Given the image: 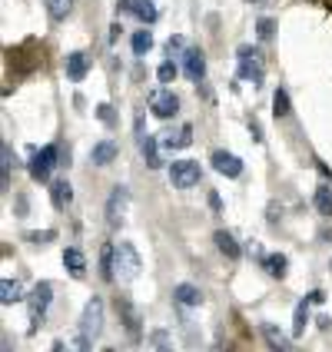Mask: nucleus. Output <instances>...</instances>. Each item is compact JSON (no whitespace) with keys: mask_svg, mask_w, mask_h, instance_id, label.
Returning <instances> with one entry per match:
<instances>
[{"mask_svg":"<svg viewBox=\"0 0 332 352\" xmlns=\"http://www.w3.org/2000/svg\"><path fill=\"white\" fill-rule=\"evenodd\" d=\"M113 276H120L123 283H137L140 253L133 250V243H117L113 246Z\"/></svg>","mask_w":332,"mask_h":352,"instance_id":"obj_1","label":"nucleus"},{"mask_svg":"<svg viewBox=\"0 0 332 352\" xmlns=\"http://www.w3.org/2000/svg\"><path fill=\"white\" fill-rule=\"evenodd\" d=\"M103 319H107V306H103V299H100V296L87 299V306H83V313H80V333L87 336L90 342H97L100 333H103Z\"/></svg>","mask_w":332,"mask_h":352,"instance_id":"obj_2","label":"nucleus"},{"mask_svg":"<svg viewBox=\"0 0 332 352\" xmlns=\"http://www.w3.org/2000/svg\"><path fill=\"white\" fill-rule=\"evenodd\" d=\"M30 176L37 179V183H47L50 173H54V166H60V146L57 143H47L43 150H37L34 157H30Z\"/></svg>","mask_w":332,"mask_h":352,"instance_id":"obj_3","label":"nucleus"},{"mask_svg":"<svg viewBox=\"0 0 332 352\" xmlns=\"http://www.w3.org/2000/svg\"><path fill=\"white\" fill-rule=\"evenodd\" d=\"M236 57H239V77L253 80V83H259V80H263V54H259V47H253V43H243V47L236 50Z\"/></svg>","mask_w":332,"mask_h":352,"instance_id":"obj_4","label":"nucleus"},{"mask_svg":"<svg viewBox=\"0 0 332 352\" xmlns=\"http://www.w3.org/2000/svg\"><path fill=\"white\" fill-rule=\"evenodd\" d=\"M50 299H54V286L50 283H37L34 286V293L27 299V309H30V329H37L40 322H43V316L50 309Z\"/></svg>","mask_w":332,"mask_h":352,"instance_id":"obj_5","label":"nucleus"},{"mask_svg":"<svg viewBox=\"0 0 332 352\" xmlns=\"http://www.w3.org/2000/svg\"><path fill=\"white\" fill-rule=\"evenodd\" d=\"M170 183H173L176 190H193L196 183H199V163L196 160H173Z\"/></svg>","mask_w":332,"mask_h":352,"instance_id":"obj_6","label":"nucleus"},{"mask_svg":"<svg viewBox=\"0 0 332 352\" xmlns=\"http://www.w3.org/2000/svg\"><path fill=\"white\" fill-rule=\"evenodd\" d=\"M126 206H130V190L126 186H113L110 196H107V223L110 226H120L123 223V216H126Z\"/></svg>","mask_w":332,"mask_h":352,"instance_id":"obj_7","label":"nucleus"},{"mask_svg":"<svg viewBox=\"0 0 332 352\" xmlns=\"http://www.w3.org/2000/svg\"><path fill=\"white\" fill-rule=\"evenodd\" d=\"M150 110H153V117L170 120L179 113V97H176L173 90H153L150 94Z\"/></svg>","mask_w":332,"mask_h":352,"instance_id":"obj_8","label":"nucleus"},{"mask_svg":"<svg viewBox=\"0 0 332 352\" xmlns=\"http://www.w3.org/2000/svg\"><path fill=\"white\" fill-rule=\"evenodd\" d=\"M210 166H213L216 173L230 176V179H236V176L243 173V160L236 157V153H230V150H213V157H210Z\"/></svg>","mask_w":332,"mask_h":352,"instance_id":"obj_9","label":"nucleus"},{"mask_svg":"<svg viewBox=\"0 0 332 352\" xmlns=\"http://www.w3.org/2000/svg\"><path fill=\"white\" fill-rule=\"evenodd\" d=\"M183 70H186V77L199 83V80L206 77V57H203V50H196V47H186V54H183Z\"/></svg>","mask_w":332,"mask_h":352,"instance_id":"obj_10","label":"nucleus"},{"mask_svg":"<svg viewBox=\"0 0 332 352\" xmlns=\"http://www.w3.org/2000/svg\"><path fill=\"white\" fill-rule=\"evenodd\" d=\"M63 70H67V80H80L87 77V70H90V57L83 54V50H74V54H67V63H63Z\"/></svg>","mask_w":332,"mask_h":352,"instance_id":"obj_11","label":"nucleus"},{"mask_svg":"<svg viewBox=\"0 0 332 352\" xmlns=\"http://www.w3.org/2000/svg\"><path fill=\"white\" fill-rule=\"evenodd\" d=\"M173 299H176V306H186V309L203 306V293H199V286H193V283H179L173 289Z\"/></svg>","mask_w":332,"mask_h":352,"instance_id":"obj_12","label":"nucleus"},{"mask_svg":"<svg viewBox=\"0 0 332 352\" xmlns=\"http://www.w3.org/2000/svg\"><path fill=\"white\" fill-rule=\"evenodd\" d=\"M117 309L120 316H123V326H126V333H130V339H140V313H137V306L130 302V299H120L117 302Z\"/></svg>","mask_w":332,"mask_h":352,"instance_id":"obj_13","label":"nucleus"},{"mask_svg":"<svg viewBox=\"0 0 332 352\" xmlns=\"http://www.w3.org/2000/svg\"><path fill=\"white\" fill-rule=\"evenodd\" d=\"M117 143H113V140H100L97 146H93V150H90V163H93V166H110V163H113V160H117Z\"/></svg>","mask_w":332,"mask_h":352,"instance_id":"obj_14","label":"nucleus"},{"mask_svg":"<svg viewBox=\"0 0 332 352\" xmlns=\"http://www.w3.org/2000/svg\"><path fill=\"white\" fill-rule=\"evenodd\" d=\"M50 203H54L57 210H67V206L74 203V186H70L67 179H54V183H50Z\"/></svg>","mask_w":332,"mask_h":352,"instance_id":"obj_15","label":"nucleus"},{"mask_svg":"<svg viewBox=\"0 0 332 352\" xmlns=\"http://www.w3.org/2000/svg\"><path fill=\"white\" fill-rule=\"evenodd\" d=\"M213 243L219 246V253L230 256V259H239V253H243V250H239V243H236V236L226 233V230H216V233H213Z\"/></svg>","mask_w":332,"mask_h":352,"instance_id":"obj_16","label":"nucleus"},{"mask_svg":"<svg viewBox=\"0 0 332 352\" xmlns=\"http://www.w3.org/2000/svg\"><path fill=\"white\" fill-rule=\"evenodd\" d=\"M263 329V336H266V342H269V349H279V352H289L293 349V342H289V336H283L279 329H276L273 322H263L259 326Z\"/></svg>","mask_w":332,"mask_h":352,"instance_id":"obj_17","label":"nucleus"},{"mask_svg":"<svg viewBox=\"0 0 332 352\" xmlns=\"http://www.w3.org/2000/svg\"><path fill=\"white\" fill-rule=\"evenodd\" d=\"M63 266H67L74 276H83L87 273V256L80 253L77 246H67V250H63Z\"/></svg>","mask_w":332,"mask_h":352,"instance_id":"obj_18","label":"nucleus"},{"mask_svg":"<svg viewBox=\"0 0 332 352\" xmlns=\"http://www.w3.org/2000/svg\"><path fill=\"white\" fill-rule=\"evenodd\" d=\"M14 150H10V143H3L0 146V186L3 190H10V170H14Z\"/></svg>","mask_w":332,"mask_h":352,"instance_id":"obj_19","label":"nucleus"},{"mask_svg":"<svg viewBox=\"0 0 332 352\" xmlns=\"http://www.w3.org/2000/svg\"><path fill=\"white\" fill-rule=\"evenodd\" d=\"M309 306H313V299H309V296H302V302L296 306V313H293V336L306 333V326H309Z\"/></svg>","mask_w":332,"mask_h":352,"instance_id":"obj_20","label":"nucleus"},{"mask_svg":"<svg viewBox=\"0 0 332 352\" xmlns=\"http://www.w3.org/2000/svg\"><path fill=\"white\" fill-rule=\"evenodd\" d=\"M263 266H266V273L276 276V279H283L286 276V270H289V259L283 253H269V256H263Z\"/></svg>","mask_w":332,"mask_h":352,"instance_id":"obj_21","label":"nucleus"},{"mask_svg":"<svg viewBox=\"0 0 332 352\" xmlns=\"http://www.w3.org/2000/svg\"><path fill=\"white\" fill-rule=\"evenodd\" d=\"M20 299H23V289H20L17 279H3V283H0V302H3V306H14Z\"/></svg>","mask_w":332,"mask_h":352,"instance_id":"obj_22","label":"nucleus"},{"mask_svg":"<svg viewBox=\"0 0 332 352\" xmlns=\"http://www.w3.org/2000/svg\"><path fill=\"white\" fill-rule=\"evenodd\" d=\"M140 153L146 160V166H159V143L157 137H140Z\"/></svg>","mask_w":332,"mask_h":352,"instance_id":"obj_23","label":"nucleus"},{"mask_svg":"<svg viewBox=\"0 0 332 352\" xmlns=\"http://www.w3.org/2000/svg\"><path fill=\"white\" fill-rule=\"evenodd\" d=\"M130 10H133L143 23H157V17H159V10H157V3H153V0H133V7H130Z\"/></svg>","mask_w":332,"mask_h":352,"instance_id":"obj_24","label":"nucleus"},{"mask_svg":"<svg viewBox=\"0 0 332 352\" xmlns=\"http://www.w3.org/2000/svg\"><path fill=\"white\" fill-rule=\"evenodd\" d=\"M130 43H133V54H137V57H146V54L153 50V34L143 27V30H137V34H133V40H130Z\"/></svg>","mask_w":332,"mask_h":352,"instance_id":"obj_25","label":"nucleus"},{"mask_svg":"<svg viewBox=\"0 0 332 352\" xmlns=\"http://www.w3.org/2000/svg\"><path fill=\"white\" fill-rule=\"evenodd\" d=\"M43 3H47V14L54 20H63L74 10V0H43Z\"/></svg>","mask_w":332,"mask_h":352,"instance_id":"obj_26","label":"nucleus"},{"mask_svg":"<svg viewBox=\"0 0 332 352\" xmlns=\"http://www.w3.org/2000/svg\"><path fill=\"white\" fill-rule=\"evenodd\" d=\"M100 276L103 279H113V243H107L103 253H100Z\"/></svg>","mask_w":332,"mask_h":352,"instance_id":"obj_27","label":"nucleus"},{"mask_svg":"<svg viewBox=\"0 0 332 352\" xmlns=\"http://www.w3.org/2000/svg\"><path fill=\"white\" fill-rule=\"evenodd\" d=\"M316 210L322 216H332V190L329 186H319V190H316Z\"/></svg>","mask_w":332,"mask_h":352,"instance_id":"obj_28","label":"nucleus"},{"mask_svg":"<svg viewBox=\"0 0 332 352\" xmlns=\"http://www.w3.org/2000/svg\"><path fill=\"white\" fill-rule=\"evenodd\" d=\"M273 110H276V117H289V94L283 87L273 94Z\"/></svg>","mask_w":332,"mask_h":352,"instance_id":"obj_29","label":"nucleus"},{"mask_svg":"<svg viewBox=\"0 0 332 352\" xmlns=\"http://www.w3.org/2000/svg\"><path fill=\"white\" fill-rule=\"evenodd\" d=\"M97 120L103 126H117V117H113V107L110 103H100L97 107Z\"/></svg>","mask_w":332,"mask_h":352,"instance_id":"obj_30","label":"nucleus"},{"mask_svg":"<svg viewBox=\"0 0 332 352\" xmlns=\"http://www.w3.org/2000/svg\"><path fill=\"white\" fill-rule=\"evenodd\" d=\"M157 77H159V83H173V80H176V63H173V60H166V63L159 67Z\"/></svg>","mask_w":332,"mask_h":352,"instance_id":"obj_31","label":"nucleus"},{"mask_svg":"<svg viewBox=\"0 0 332 352\" xmlns=\"http://www.w3.org/2000/svg\"><path fill=\"white\" fill-rule=\"evenodd\" d=\"M57 233L54 230H34V233H27V243H54Z\"/></svg>","mask_w":332,"mask_h":352,"instance_id":"obj_32","label":"nucleus"},{"mask_svg":"<svg viewBox=\"0 0 332 352\" xmlns=\"http://www.w3.org/2000/svg\"><path fill=\"white\" fill-rule=\"evenodd\" d=\"M166 54H170V60H173V57H179V54H186V47H183V40L176 37V34H173V37H170V43H166Z\"/></svg>","mask_w":332,"mask_h":352,"instance_id":"obj_33","label":"nucleus"},{"mask_svg":"<svg viewBox=\"0 0 332 352\" xmlns=\"http://www.w3.org/2000/svg\"><path fill=\"white\" fill-rule=\"evenodd\" d=\"M256 30H259V37H263V40H269V37H273V30H276V23L269 17H263L259 23H256Z\"/></svg>","mask_w":332,"mask_h":352,"instance_id":"obj_34","label":"nucleus"},{"mask_svg":"<svg viewBox=\"0 0 332 352\" xmlns=\"http://www.w3.org/2000/svg\"><path fill=\"white\" fill-rule=\"evenodd\" d=\"M176 143H179V146H190V143H193V130H190V126H179V130H176Z\"/></svg>","mask_w":332,"mask_h":352,"instance_id":"obj_35","label":"nucleus"}]
</instances>
